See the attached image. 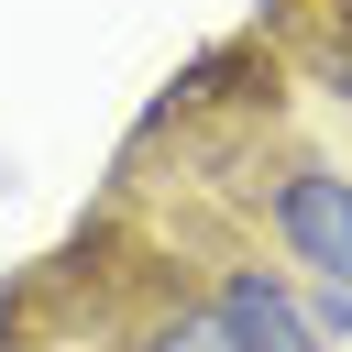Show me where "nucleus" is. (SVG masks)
<instances>
[{"mask_svg":"<svg viewBox=\"0 0 352 352\" xmlns=\"http://www.w3.org/2000/svg\"><path fill=\"white\" fill-rule=\"evenodd\" d=\"M220 165H231L242 220L275 242V264L352 297V165L319 154V143H297V132H264V121H242L220 143Z\"/></svg>","mask_w":352,"mask_h":352,"instance_id":"f257e3e1","label":"nucleus"},{"mask_svg":"<svg viewBox=\"0 0 352 352\" xmlns=\"http://www.w3.org/2000/svg\"><path fill=\"white\" fill-rule=\"evenodd\" d=\"M198 297L220 308V330H231L242 352H341V341L308 319V275L264 264L253 242H209V253H198Z\"/></svg>","mask_w":352,"mask_h":352,"instance_id":"f03ea898","label":"nucleus"},{"mask_svg":"<svg viewBox=\"0 0 352 352\" xmlns=\"http://www.w3.org/2000/svg\"><path fill=\"white\" fill-rule=\"evenodd\" d=\"M110 352H242V341L220 330V308L198 297V275H176L165 253H143V286L121 297Z\"/></svg>","mask_w":352,"mask_h":352,"instance_id":"7ed1b4c3","label":"nucleus"},{"mask_svg":"<svg viewBox=\"0 0 352 352\" xmlns=\"http://www.w3.org/2000/svg\"><path fill=\"white\" fill-rule=\"evenodd\" d=\"M264 11H275V33H286V66H297L319 99L352 110V0H264Z\"/></svg>","mask_w":352,"mask_h":352,"instance_id":"20e7f679","label":"nucleus"}]
</instances>
